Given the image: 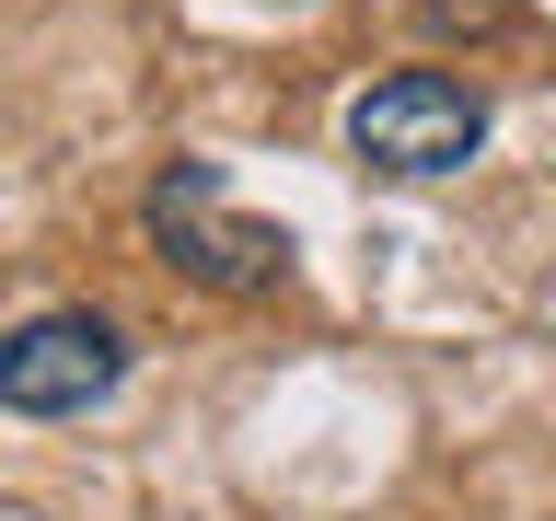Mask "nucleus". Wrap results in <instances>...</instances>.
I'll use <instances>...</instances> for the list:
<instances>
[{
  "mask_svg": "<svg viewBox=\"0 0 556 521\" xmlns=\"http://www.w3.org/2000/svg\"><path fill=\"white\" fill-rule=\"evenodd\" d=\"M139 220H151V255H163L174 278L232 290V302H267V290H290V267H302L290 220L232 208L220 163H163V174H151V198H139Z\"/></svg>",
  "mask_w": 556,
  "mask_h": 521,
  "instance_id": "obj_1",
  "label": "nucleus"
},
{
  "mask_svg": "<svg viewBox=\"0 0 556 521\" xmlns=\"http://www.w3.org/2000/svg\"><path fill=\"white\" fill-rule=\"evenodd\" d=\"M348 151L394 186H441L486 151V93L464 69H382L348 93Z\"/></svg>",
  "mask_w": 556,
  "mask_h": 521,
  "instance_id": "obj_2",
  "label": "nucleus"
},
{
  "mask_svg": "<svg viewBox=\"0 0 556 521\" xmlns=\"http://www.w3.org/2000/svg\"><path fill=\"white\" fill-rule=\"evenodd\" d=\"M128 382V336L104 313H24L0 325V406L12 417H93Z\"/></svg>",
  "mask_w": 556,
  "mask_h": 521,
  "instance_id": "obj_3",
  "label": "nucleus"
}]
</instances>
